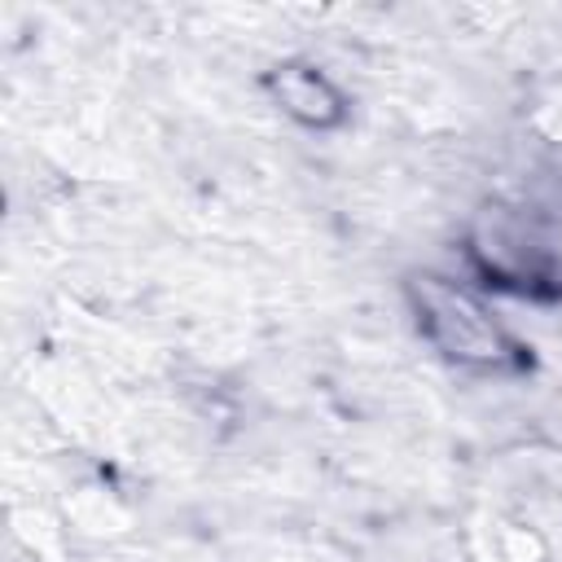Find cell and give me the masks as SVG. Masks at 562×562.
Listing matches in <instances>:
<instances>
[{"mask_svg":"<svg viewBox=\"0 0 562 562\" xmlns=\"http://www.w3.org/2000/svg\"><path fill=\"white\" fill-rule=\"evenodd\" d=\"M281 92H285V105L294 110V114H303L307 123H325L329 114H334V92H329V83L325 79H316V75H307V70H294V75H285V83H281Z\"/></svg>","mask_w":562,"mask_h":562,"instance_id":"6da1fadb","label":"cell"}]
</instances>
